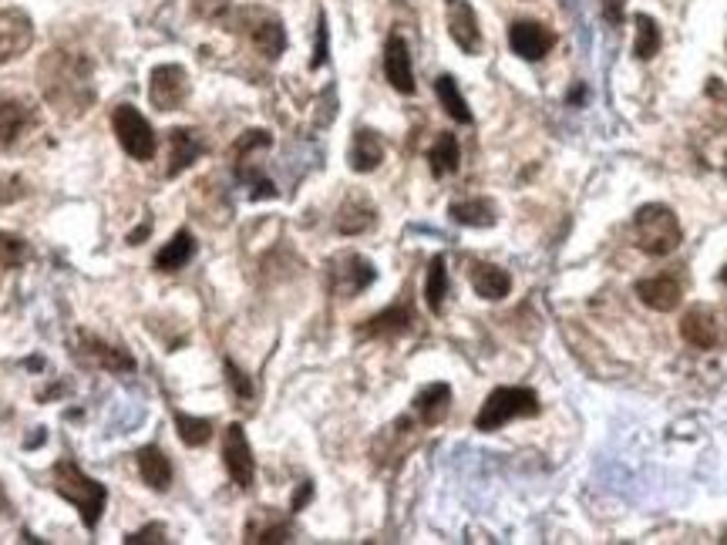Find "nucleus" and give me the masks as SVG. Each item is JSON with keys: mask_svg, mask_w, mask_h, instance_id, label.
I'll return each instance as SVG.
<instances>
[{"mask_svg": "<svg viewBox=\"0 0 727 545\" xmlns=\"http://www.w3.org/2000/svg\"><path fill=\"white\" fill-rule=\"evenodd\" d=\"M176 428H179L182 445H189V448H199L213 438V421L209 418H192V414L176 411Z\"/></svg>", "mask_w": 727, "mask_h": 545, "instance_id": "32", "label": "nucleus"}, {"mask_svg": "<svg viewBox=\"0 0 727 545\" xmlns=\"http://www.w3.org/2000/svg\"><path fill=\"white\" fill-rule=\"evenodd\" d=\"M633 24H637V41H633V54H637L640 61L657 58L660 44H664V38H660V24L653 21L650 14H637V17H633Z\"/></svg>", "mask_w": 727, "mask_h": 545, "instance_id": "30", "label": "nucleus"}, {"mask_svg": "<svg viewBox=\"0 0 727 545\" xmlns=\"http://www.w3.org/2000/svg\"><path fill=\"white\" fill-rule=\"evenodd\" d=\"M623 14H627V0H603V17H606V24L620 27V24H623Z\"/></svg>", "mask_w": 727, "mask_h": 545, "instance_id": "37", "label": "nucleus"}, {"mask_svg": "<svg viewBox=\"0 0 727 545\" xmlns=\"http://www.w3.org/2000/svg\"><path fill=\"white\" fill-rule=\"evenodd\" d=\"M458 138L452 132H438L435 138V145H431V152H428V162H431V172H435V179H441V175H452L458 169Z\"/></svg>", "mask_w": 727, "mask_h": 545, "instance_id": "28", "label": "nucleus"}, {"mask_svg": "<svg viewBox=\"0 0 727 545\" xmlns=\"http://www.w3.org/2000/svg\"><path fill=\"white\" fill-rule=\"evenodd\" d=\"M448 411H452V387L445 381H435L428 384L425 391L414 397V414H418V421L425 424V428H435L448 418Z\"/></svg>", "mask_w": 727, "mask_h": 545, "instance_id": "21", "label": "nucleus"}, {"mask_svg": "<svg viewBox=\"0 0 727 545\" xmlns=\"http://www.w3.org/2000/svg\"><path fill=\"white\" fill-rule=\"evenodd\" d=\"M192 256H196V239H192L189 229H179V233L172 236L169 243L159 249V253H155V270H159V273H176V270H182V266L192 260Z\"/></svg>", "mask_w": 727, "mask_h": 545, "instance_id": "24", "label": "nucleus"}, {"mask_svg": "<svg viewBox=\"0 0 727 545\" xmlns=\"http://www.w3.org/2000/svg\"><path fill=\"white\" fill-rule=\"evenodd\" d=\"M448 34H452V41L465 54H478V51H482V31H478V17L472 11V4H465V0H455L452 11H448Z\"/></svg>", "mask_w": 727, "mask_h": 545, "instance_id": "19", "label": "nucleus"}, {"mask_svg": "<svg viewBox=\"0 0 727 545\" xmlns=\"http://www.w3.org/2000/svg\"><path fill=\"white\" fill-rule=\"evenodd\" d=\"M192 11L202 21H219L229 11V0H192Z\"/></svg>", "mask_w": 727, "mask_h": 545, "instance_id": "36", "label": "nucleus"}, {"mask_svg": "<svg viewBox=\"0 0 727 545\" xmlns=\"http://www.w3.org/2000/svg\"><path fill=\"white\" fill-rule=\"evenodd\" d=\"M44 98L64 118L85 115L95 101V85H91V61L75 51H51L38 68Z\"/></svg>", "mask_w": 727, "mask_h": 545, "instance_id": "1", "label": "nucleus"}, {"mask_svg": "<svg viewBox=\"0 0 727 545\" xmlns=\"http://www.w3.org/2000/svg\"><path fill=\"white\" fill-rule=\"evenodd\" d=\"M384 75H388L391 88L401 95H414V68H411V51L408 41L401 34H391L384 44Z\"/></svg>", "mask_w": 727, "mask_h": 545, "instance_id": "14", "label": "nucleus"}, {"mask_svg": "<svg viewBox=\"0 0 727 545\" xmlns=\"http://www.w3.org/2000/svg\"><path fill=\"white\" fill-rule=\"evenodd\" d=\"M223 465L229 471V478H233V485H239L243 492H250L253 478H256V461H253V448H250V441H246L243 424H229L223 431Z\"/></svg>", "mask_w": 727, "mask_h": 545, "instance_id": "9", "label": "nucleus"}, {"mask_svg": "<svg viewBox=\"0 0 727 545\" xmlns=\"http://www.w3.org/2000/svg\"><path fill=\"white\" fill-rule=\"evenodd\" d=\"M452 219L458 226H472V229H489L495 226V206L489 199H462V202H452Z\"/></svg>", "mask_w": 727, "mask_h": 545, "instance_id": "27", "label": "nucleus"}, {"mask_svg": "<svg viewBox=\"0 0 727 545\" xmlns=\"http://www.w3.org/2000/svg\"><path fill=\"white\" fill-rule=\"evenodd\" d=\"M226 381H229V391H233L236 401H243V404H250L253 401V384H250V377H246L239 367L233 364V360H226Z\"/></svg>", "mask_w": 727, "mask_h": 545, "instance_id": "34", "label": "nucleus"}, {"mask_svg": "<svg viewBox=\"0 0 727 545\" xmlns=\"http://www.w3.org/2000/svg\"><path fill=\"white\" fill-rule=\"evenodd\" d=\"M381 162H384V142L374 132L361 128L351 142V169L364 175V172H374Z\"/></svg>", "mask_w": 727, "mask_h": 545, "instance_id": "26", "label": "nucleus"}, {"mask_svg": "<svg viewBox=\"0 0 727 545\" xmlns=\"http://www.w3.org/2000/svg\"><path fill=\"white\" fill-rule=\"evenodd\" d=\"M509 48L519 54L522 61H539L556 48V31H549L539 21H515L509 27Z\"/></svg>", "mask_w": 727, "mask_h": 545, "instance_id": "11", "label": "nucleus"}, {"mask_svg": "<svg viewBox=\"0 0 727 545\" xmlns=\"http://www.w3.org/2000/svg\"><path fill=\"white\" fill-rule=\"evenodd\" d=\"M51 488L64 498V502H71V505L78 508V515H81V522H85V529H95V525L101 522V512H105V502H108L105 485H98L95 478H88L85 471H81L71 458L54 461V468H51Z\"/></svg>", "mask_w": 727, "mask_h": 545, "instance_id": "2", "label": "nucleus"}, {"mask_svg": "<svg viewBox=\"0 0 727 545\" xmlns=\"http://www.w3.org/2000/svg\"><path fill=\"white\" fill-rule=\"evenodd\" d=\"M680 337L697 350H717L727 344V307L694 303L680 317Z\"/></svg>", "mask_w": 727, "mask_h": 545, "instance_id": "5", "label": "nucleus"}, {"mask_svg": "<svg viewBox=\"0 0 727 545\" xmlns=\"http://www.w3.org/2000/svg\"><path fill=\"white\" fill-rule=\"evenodd\" d=\"M206 152V142L196 128H172L169 132V179H176L182 169H189L199 155Z\"/></svg>", "mask_w": 727, "mask_h": 545, "instance_id": "20", "label": "nucleus"}, {"mask_svg": "<svg viewBox=\"0 0 727 545\" xmlns=\"http://www.w3.org/2000/svg\"><path fill=\"white\" fill-rule=\"evenodd\" d=\"M165 535H169V532H165V525L162 522H152V525H145V529L142 532H132V535H125V545H152V542H169V539H165Z\"/></svg>", "mask_w": 727, "mask_h": 545, "instance_id": "35", "label": "nucleus"}, {"mask_svg": "<svg viewBox=\"0 0 727 545\" xmlns=\"http://www.w3.org/2000/svg\"><path fill=\"white\" fill-rule=\"evenodd\" d=\"M138 475L152 492H169L172 485V461L165 458V451L159 445H145L138 451Z\"/></svg>", "mask_w": 727, "mask_h": 545, "instance_id": "22", "label": "nucleus"}, {"mask_svg": "<svg viewBox=\"0 0 727 545\" xmlns=\"http://www.w3.org/2000/svg\"><path fill=\"white\" fill-rule=\"evenodd\" d=\"M472 286L475 293L482 300H505L512 290V276L502 270V266H492V263H475L472 266Z\"/></svg>", "mask_w": 727, "mask_h": 545, "instance_id": "23", "label": "nucleus"}, {"mask_svg": "<svg viewBox=\"0 0 727 545\" xmlns=\"http://www.w3.org/2000/svg\"><path fill=\"white\" fill-rule=\"evenodd\" d=\"M307 498H310V485H303V492H297V498H293V512H300L307 505Z\"/></svg>", "mask_w": 727, "mask_h": 545, "instance_id": "39", "label": "nucleus"}, {"mask_svg": "<svg viewBox=\"0 0 727 545\" xmlns=\"http://www.w3.org/2000/svg\"><path fill=\"white\" fill-rule=\"evenodd\" d=\"M542 411L539 394L529 391V387H499L485 397L482 411L475 414V428L478 431H499L509 421L519 418H536Z\"/></svg>", "mask_w": 727, "mask_h": 545, "instance_id": "4", "label": "nucleus"}, {"mask_svg": "<svg viewBox=\"0 0 727 545\" xmlns=\"http://www.w3.org/2000/svg\"><path fill=\"white\" fill-rule=\"evenodd\" d=\"M34 122H38V118H34V108L27 105V101H21V98L0 101V145H4V149H14V145L34 128Z\"/></svg>", "mask_w": 727, "mask_h": 545, "instance_id": "15", "label": "nucleus"}, {"mask_svg": "<svg viewBox=\"0 0 727 545\" xmlns=\"http://www.w3.org/2000/svg\"><path fill=\"white\" fill-rule=\"evenodd\" d=\"M78 357L85 360V364L105 367V371H112V374H132L135 371V360H132V354H128V350L105 344V340H98V337H91V334H81Z\"/></svg>", "mask_w": 727, "mask_h": 545, "instance_id": "13", "label": "nucleus"}, {"mask_svg": "<svg viewBox=\"0 0 727 545\" xmlns=\"http://www.w3.org/2000/svg\"><path fill=\"white\" fill-rule=\"evenodd\" d=\"M721 283L727 286V266H724V273H721Z\"/></svg>", "mask_w": 727, "mask_h": 545, "instance_id": "42", "label": "nucleus"}, {"mask_svg": "<svg viewBox=\"0 0 727 545\" xmlns=\"http://www.w3.org/2000/svg\"><path fill=\"white\" fill-rule=\"evenodd\" d=\"M189 98V75L179 64H159L149 78V101L159 112H176Z\"/></svg>", "mask_w": 727, "mask_h": 545, "instance_id": "10", "label": "nucleus"}, {"mask_svg": "<svg viewBox=\"0 0 727 545\" xmlns=\"http://www.w3.org/2000/svg\"><path fill=\"white\" fill-rule=\"evenodd\" d=\"M374 206L364 196H351L344 206L337 209V233L344 236H361L374 226Z\"/></svg>", "mask_w": 727, "mask_h": 545, "instance_id": "25", "label": "nucleus"}, {"mask_svg": "<svg viewBox=\"0 0 727 545\" xmlns=\"http://www.w3.org/2000/svg\"><path fill=\"white\" fill-rule=\"evenodd\" d=\"M414 323V310H411V300H398L391 303L384 313H377V317L364 320L361 327V337H401L408 334Z\"/></svg>", "mask_w": 727, "mask_h": 545, "instance_id": "18", "label": "nucleus"}, {"mask_svg": "<svg viewBox=\"0 0 727 545\" xmlns=\"http://www.w3.org/2000/svg\"><path fill=\"white\" fill-rule=\"evenodd\" d=\"M445 297H448V270H445V256H435L428 263V280H425V300L431 313L445 310Z\"/></svg>", "mask_w": 727, "mask_h": 545, "instance_id": "31", "label": "nucleus"}, {"mask_svg": "<svg viewBox=\"0 0 727 545\" xmlns=\"http://www.w3.org/2000/svg\"><path fill=\"white\" fill-rule=\"evenodd\" d=\"M290 539H293L290 519L276 515L273 508H256V512L250 515V522H246V529H243V542L273 545V542H290Z\"/></svg>", "mask_w": 727, "mask_h": 545, "instance_id": "17", "label": "nucleus"}, {"mask_svg": "<svg viewBox=\"0 0 727 545\" xmlns=\"http://www.w3.org/2000/svg\"><path fill=\"white\" fill-rule=\"evenodd\" d=\"M374 280H377L374 263L364 260L361 253H340L327 263L330 293L340 300H351V297H357V293H364Z\"/></svg>", "mask_w": 727, "mask_h": 545, "instance_id": "6", "label": "nucleus"}, {"mask_svg": "<svg viewBox=\"0 0 727 545\" xmlns=\"http://www.w3.org/2000/svg\"><path fill=\"white\" fill-rule=\"evenodd\" d=\"M145 236H149V226H138V229H135V233H132V236H128V243H132V246H138V243H142V239H145Z\"/></svg>", "mask_w": 727, "mask_h": 545, "instance_id": "40", "label": "nucleus"}, {"mask_svg": "<svg viewBox=\"0 0 727 545\" xmlns=\"http://www.w3.org/2000/svg\"><path fill=\"white\" fill-rule=\"evenodd\" d=\"M633 239H637L643 253L670 256L680 246V239H684V229H680L674 209L650 202V206H640L637 216H633Z\"/></svg>", "mask_w": 727, "mask_h": 545, "instance_id": "3", "label": "nucleus"}, {"mask_svg": "<svg viewBox=\"0 0 727 545\" xmlns=\"http://www.w3.org/2000/svg\"><path fill=\"white\" fill-rule=\"evenodd\" d=\"M112 128L118 135V145H122L135 162H152L155 159V132L138 108L118 105L115 115H112Z\"/></svg>", "mask_w": 727, "mask_h": 545, "instance_id": "7", "label": "nucleus"}, {"mask_svg": "<svg viewBox=\"0 0 727 545\" xmlns=\"http://www.w3.org/2000/svg\"><path fill=\"white\" fill-rule=\"evenodd\" d=\"M327 61V21L320 17V31H317V48H314V58H310V68H320V64Z\"/></svg>", "mask_w": 727, "mask_h": 545, "instance_id": "38", "label": "nucleus"}, {"mask_svg": "<svg viewBox=\"0 0 727 545\" xmlns=\"http://www.w3.org/2000/svg\"><path fill=\"white\" fill-rule=\"evenodd\" d=\"M11 512V498H7V492H4V485H0V519H4V515Z\"/></svg>", "mask_w": 727, "mask_h": 545, "instance_id": "41", "label": "nucleus"}, {"mask_svg": "<svg viewBox=\"0 0 727 545\" xmlns=\"http://www.w3.org/2000/svg\"><path fill=\"white\" fill-rule=\"evenodd\" d=\"M34 44V24L31 17L17 7L0 11V64L21 58V54Z\"/></svg>", "mask_w": 727, "mask_h": 545, "instance_id": "12", "label": "nucleus"}, {"mask_svg": "<svg viewBox=\"0 0 727 545\" xmlns=\"http://www.w3.org/2000/svg\"><path fill=\"white\" fill-rule=\"evenodd\" d=\"M637 297L643 307H650L657 313H670L680 307V300H684V286H680L674 276H647V280L637 283Z\"/></svg>", "mask_w": 727, "mask_h": 545, "instance_id": "16", "label": "nucleus"}, {"mask_svg": "<svg viewBox=\"0 0 727 545\" xmlns=\"http://www.w3.org/2000/svg\"><path fill=\"white\" fill-rule=\"evenodd\" d=\"M239 24H243V27H239V31L250 34L253 48L260 51L263 58L276 61L283 51H287V31H283L280 17H273V14L256 11V7H250V11H239Z\"/></svg>", "mask_w": 727, "mask_h": 545, "instance_id": "8", "label": "nucleus"}, {"mask_svg": "<svg viewBox=\"0 0 727 545\" xmlns=\"http://www.w3.org/2000/svg\"><path fill=\"white\" fill-rule=\"evenodd\" d=\"M435 95L441 101V108L448 112V118H455V122H462V125H472V112H468V101L462 98V91H458L452 75H441L435 81Z\"/></svg>", "mask_w": 727, "mask_h": 545, "instance_id": "29", "label": "nucleus"}, {"mask_svg": "<svg viewBox=\"0 0 727 545\" xmlns=\"http://www.w3.org/2000/svg\"><path fill=\"white\" fill-rule=\"evenodd\" d=\"M24 260H27L24 239L14 233H0V266H4V270H14V266H21Z\"/></svg>", "mask_w": 727, "mask_h": 545, "instance_id": "33", "label": "nucleus"}]
</instances>
